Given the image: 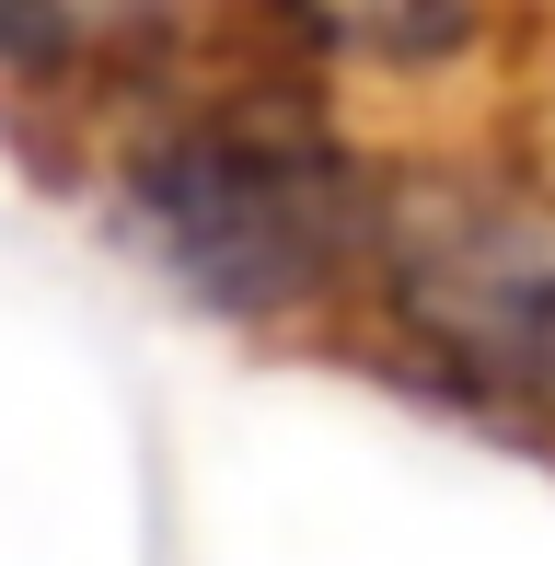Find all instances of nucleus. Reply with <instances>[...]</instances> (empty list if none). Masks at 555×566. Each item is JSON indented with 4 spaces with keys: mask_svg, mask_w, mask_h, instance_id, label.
I'll use <instances>...</instances> for the list:
<instances>
[{
    "mask_svg": "<svg viewBox=\"0 0 555 566\" xmlns=\"http://www.w3.org/2000/svg\"><path fill=\"white\" fill-rule=\"evenodd\" d=\"M105 23L93 0H0V93L12 105H46V116H93V93H116Z\"/></svg>",
    "mask_w": 555,
    "mask_h": 566,
    "instance_id": "obj_4",
    "label": "nucleus"
},
{
    "mask_svg": "<svg viewBox=\"0 0 555 566\" xmlns=\"http://www.w3.org/2000/svg\"><path fill=\"white\" fill-rule=\"evenodd\" d=\"M370 174L383 150L336 127V93L255 59L232 82L116 116L93 163V209L186 313L243 324V336H347Z\"/></svg>",
    "mask_w": 555,
    "mask_h": 566,
    "instance_id": "obj_1",
    "label": "nucleus"
},
{
    "mask_svg": "<svg viewBox=\"0 0 555 566\" xmlns=\"http://www.w3.org/2000/svg\"><path fill=\"white\" fill-rule=\"evenodd\" d=\"M255 46L313 93H451L510 46L521 0H243Z\"/></svg>",
    "mask_w": 555,
    "mask_h": 566,
    "instance_id": "obj_3",
    "label": "nucleus"
},
{
    "mask_svg": "<svg viewBox=\"0 0 555 566\" xmlns=\"http://www.w3.org/2000/svg\"><path fill=\"white\" fill-rule=\"evenodd\" d=\"M347 347L498 440H555V186L498 150H383Z\"/></svg>",
    "mask_w": 555,
    "mask_h": 566,
    "instance_id": "obj_2",
    "label": "nucleus"
}]
</instances>
